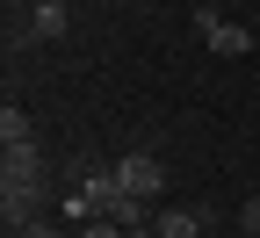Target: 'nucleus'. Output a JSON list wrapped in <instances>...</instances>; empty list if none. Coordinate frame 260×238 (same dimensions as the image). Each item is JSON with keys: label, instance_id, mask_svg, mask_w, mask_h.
Returning a JSON list of instances; mask_svg holds the SVG:
<instances>
[{"label": "nucleus", "instance_id": "obj_1", "mask_svg": "<svg viewBox=\"0 0 260 238\" xmlns=\"http://www.w3.org/2000/svg\"><path fill=\"white\" fill-rule=\"evenodd\" d=\"M0 217L8 231H29L51 217V181H0Z\"/></svg>", "mask_w": 260, "mask_h": 238}, {"label": "nucleus", "instance_id": "obj_9", "mask_svg": "<svg viewBox=\"0 0 260 238\" xmlns=\"http://www.w3.org/2000/svg\"><path fill=\"white\" fill-rule=\"evenodd\" d=\"M80 238H130V231H123V224H109V217H94V224H87Z\"/></svg>", "mask_w": 260, "mask_h": 238}, {"label": "nucleus", "instance_id": "obj_2", "mask_svg": "<svg viewBox=\"0 0 260 238\" xmlns=\"http://www.w3.org/2000/svg\"><path fill=\"white\" fill-rule=\"evenodd\" d=\"M116 181H123V195L152 202L159 188H167V166H159V152H123V159H116Z\"/></svg>", "mask_w": 260, "mask_h": 238}, {"label": "nucleus", "instance_id": "obj_10", "mask_svg": "<svg viewBox=\"0 0 260 238\" xmlns=\"http://www.w3.org/2000/svg\"><path fill=\"white\" fill-rule=\"evenodd\" d=\"M239 231H253V238H260V195H246V210H239Z\"/></svg>", "mask_w": 260, "mask_h": 238}, {"label": "nucleus", "instance_id": "obj_3", "mask_svg": "<svg viewBox=\"0 0 260 238\" xmlns=\"http://www.w3.org/2000/svg\"><path fill=\"white\" fill-rule=\"evenodd\" d=\"M152 231H159V238H203V231H210V210H159Z\"/></svg>", "mask_w": 260, "mask_h": 238}, {"label": "nucleus", "instance_id": "obj_7", "mask_svg": "<svg viewBox=\"0 0 260 238\" xmlns=\"http://www.w3.org/2000/svg\"><path fill=\"white\" fill-rule=\"evenodd\" d=\"M0 181H44V152H37V145L8 152V159H0Z\"/></svg>", "mask_w": 260, "mask_h": 238}, {"label": "nucleus", "instance_id": "obj_8", "mask_svg": "<svg viewBox=\"0 0 260 238\" xmlns=\"http://www.w3.org/2000/svg\"><path fill=\"white\" fill-rule=\"evenodd\" d=\"M37 44V22H29V8H15L8 15V51H29Z\"/></svg>", "mask_w": 260, "mask_h": 238}, {"label": "nucleus", "instance_id": "obj_4", "mask_svg": "<svg viewBox=\"0 0 260 238\" xmlns=\"http://www.w3.org/2000/svg\"><path fill=\"white\" fill-rule=\"evenodd\" d=\"M29 22H37V44H58L65 29H73V15H65V0H29Z\"/></svg>", "mask_w": 260, "mask_h": 238}, {"label": "nucleus", "instance_id": "obj_11", "mask_svg": "<svg viewBox=\"0 0 260 238\" xmlns=\"http://www.w3.org/2000/svg\"><path fill=\"white\" fill-rule=\"evenodd\" d=\"M130 238H159V231H130Z\"/></svg>", "mask_w": 260, "mask_h": 238}, {"label": "nucleus", "instance_id": "obj_6", "mask_svg": "<svg viewBox=\"0 0 260 238\" xmlns=\"http://www.w3.org/2000/svg\"><path fill=\"white\" fill-rule=\"evenodd\" d=\"M22 145H37V123L8 101V109H0V152H22Z\"/></svg>", "mask_w": 260, "mask_h": 238}, {"label": "nucleus", "instance_id": "obj_5", "mask_svg": "<svg viewBox=\"0 0 260 238\" xmlns=\"http://www.w3.org/2000/svg\"><path fill=\"white\" fill-rule=\"evenodd\" d=\"M203 44H210L217 58H246V51H253V29H246V22H217Z\"/></svg>", "mask_w": 260, "mask_h": 238}, {"label": "nucleus", "instance_id": "obj_12", "mask_svg": "<svg viewBox=\"0 0 260 238\" xmlns=\"http://www.w3.org/2000/svg\"><path fill=\"white\" fill-rule=\"evenodd\" d=\"M239 238H253V231H239Z\"/></svg>", "mask_w": 260, "mask_h": 238}]
</instances>
